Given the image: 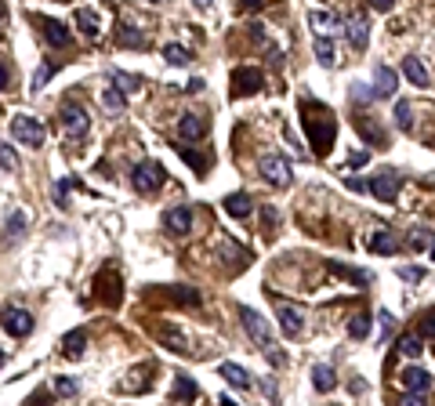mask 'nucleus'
<instances>
[{
  "mask_svg": "<svg viewBox=\"0 0 435 406\" xmlns=\"http://www.w3.org/2000/svg\"><path fill=\"white\" fill-rule=\"evenodd\" d=\"M301 123H305V138H309L312 152H316V156H327L330 145H334V138H338V120H334V112H330L323 102L305 98V102H301Z\"/></svg>",
  "mask_w": 435,
  "mask_h": 406,
  "instance_id": "nucleus-1",
  "label": "nucleus"
},
{
  "mask_svg": "<svg viewBox=\"0 0 435 406\" xmlns=\"http://www.w3.org/2000/svg\"><path fill=\"white\" fill-rule=\"evenodd\" d=\"M239 320H243V330H247V337L254 341L258 348H265V352H272V330H268V320L261 312H254V309H247L243 304L239 309Z\"/></svg>",
  "mask_w": 435,
  "mask_h": 406,
  "instance_id": "nucleus-2",
  "label": "nucleus"
},
{
  "mask_svg": "<svg viewBox=\"0 0 435 406\" xmlns=\"http://www.w3.org/2000/svg\"><path fill=\"white\" fill-rule=\"evenodd\" d=\"M11 134H15L22 145H33V149H40L44 138H47L44 123L33 120V117H22V112H15V117H11Z\"/></svg>",
  "mask_w": 435,
  "mask_h": 406,
  "instance_id": "nucleus-3",
  "label": "nucleus"
},
{
  "mask_svg": "<svg viewBox=\"0 0 435 406\" xmlns=\"http://www.w3.org/2000/svg\"><path fill=\"white\" fill-rule=\"evenodd\" d=\"M163 174H167V171H163L156 160H142V163L131 171V185L138 189V193L149 196V193H156V189L163 185Z\"/></svg>",
  "mask_w": 435,
  "mask_h": 406,
  "instance_id": "nucleus-4",
  "label": "nucleus"
},
{
  "mask_svg": "<svg viewBox=\"0 0 435 406\" xmlns=\"http://www.w3.org/2000/svg\"><path fill=\"white\" fill-rule=\"evenodd\" d=\"M265 87V76L261 69H254V66H239L233 69V98H243V95H258Z\"/></svg>",
  "mask_w": 435,
  "mask_h": 406,
  "instance_id": "nucleus-5",
  "label": "nucleus"
},
{
  "mask_svg": "<svg viewBox=\"0 0 435 406\" xmlns=\"http://www.w3.org/2000/svg\"><path fill=\"white\" fill-rule=\"evenodd\" d=\"M62 127H66L73 138H84L87 134V112H84L80 102H73V98L62 102Z\"/></svg>",
  "mask_w": 435,
  "mask_h": 406,
  "instance_id": "nucleus-6",
  "label": "nucleus"
},
{
  "mask_svg": "<svg viewBox=\"0 0 435 406\" xmlns=\"http://www.w3.org/2000/svg\"><path fill=\"white\" fill-rule=\"evenodd\" d=\"M399 185H403V178H399V171H381V174H374V182H370V193H374L381 203H392L395 196H399Z\"/></svg>",
  "mask_w": 435,
  "mask_h": 406,
  "instance_id": "nucleus-7",
  "label": "nucleus"
},
{
  "mask_svg": "<svg viewBox=\"0 0 435 406\" xmlns=\"http://www.w3.org/2000/svg\"><path fill=\"white\" fill-rule=\"evenodd\" d=\"M0 323H4V330L11 337H30L33 334V315L25 309H4L0 312Z\"/></svg>",
  "mask_w": 435,
  "mask_h": 406,
  "instance_id": "nucleus-8",
  "label": "nucleus"
},
{
  "mask_svg": "<svg viewBox=\"0 0 435 406\" xmlns=\"http://www.w3.org/2000/svg\"><path fill=\"white\" fill-rule=\"evenodd\" d=\"M261 174H265L272 185H290V163H287L283 156H276V152L261 156Z\"/></svg>",
  "mask_w": 435,
  "mask_h": 406,
  "instance_id": "nucleus-9",
  "label": "nucleus"
},
{
  "mask_svg": "<svg viewBox=\"0 0 435 406\" xmlns=\"http://www.w3.org/2000/svg\"><path fill=\"white\" fill-rule=\"evenodd\" d=\"M163 228H167L171 236H185L189 228H193V211L189 207H171L163 214Z\"/></svg>",
  "mask_w": 435,
  "mask_h": 406,
  "instance_id": "nucleus-10",
  "label": "nucleus"
},
{
  "mask_svg": "<svg viewBox=\"0 0 435 406\" xmlns=\"http://www.w3.org/2000/svg\"><path fill=\"white\" fill-rule=\"evenodd\" d=\"M355 131L363 134V142H366V145L385 149V131H381V127L374 123V117H370V112H360V117H355Z\"/></svg>",
  "mask_w": 435,
  "mask_h": 406,
  "instance_id": "nucleus-11",
  "label": "nucleus"
},
{
  "mask_svg": "<svg viewBox=\"0 0 435 406\" xmlns=\"http://www.w3.org/2000/svg\"><path fill=\"white\" fill-rule=\"evenodd\" d=\"M178 134H182V142H200V138L207 134V123H203V117H196V112H185V117L178 120Z\"/></svg>",
  "mask_w": 435,
  "mask_h": 406,
  "instance_id": "nucleus-12",
  "label": "nucleus"
},
{
  "mask_svg": "<svg viewBox=\"0 0 435 406\" xmlns=\"http://www.w3.org/2000/svg\"><path fill=\"white\" fill-rule=\"evenodd\" d=\"M309 22L316 25V33H319V36H327V33H344V22L334 15V11H312Z\"/></svg>",
  "mask_w": 435,
  "mask_h": 406,
  "instance_id": "nucleus-13",
  "label": "nucleus"
},
{
  "mask_svg": "<svg viewBox=\"0 0 435 406\" xmlns=\"http://www.w3.org/2000/svg\"><path fill=\"white\" fill-rule=\"evenodd\" d=\"M344 33H349V40H352V47H355V51H366L370 25H366V19H363V15H355V19L344 22Z\"/></svg>",
  "mask_w": 435,
  "mask_h": 406,
  "instance_id": "nucleus-14",
  "label": "nucleus"
},
{
  "mask_svg": "<svg viewBox=\"0 0 435 406\" xmlns=\"http://www.w3.org/2000/svg\"><path fill=\"white\" fill-rule=\"evenodd\" d=\"M276 320H279V330H283L287 337H298L301 334V312L290 309V304H279L276 309Z\"/></svg>",
  "mask_w": 435,
  "mask_h": 406,
  "instance_id": "nucleus-15",
  "label": "nucleus"
},
{
  "mask_svg": "<svg viewBox=\"0 0 435 406\" xmlns=\"http://www.w3.org/2000/svg\"><path fill=\"white\" fill-rule=\"evenodd\" d=\"M40 29H44V40H47L51 47H66V44L73 40L69 29H66L62 22H55V19H44V22H40Z\"/></svg>",
  "mask_w": 435,
  "mask_h": 406,
  "instance_id": "nucleus-16",
  "label": "nucleus"
},
{
  "mask_svg": "<svg viewBox=\"0 0 435 406\" xmlns=\"http://www.w3.org/2000/svg\"><path fill=\"white\" fill-rule=\"evenodd\" d=\"M217 374H222L233 388H250L254 385V377L243 370V366H236V363H222V366H217Z\"/></svg>",
  "mask_w": 435,
  "mask_h": 406,
  "instance_id": "nucleus-17",
  "label": "nucleus"
},
{
  "mask_svg": "<svg viewBox=\"0 0 435 406\" xmlns=\"http://www.w3.org/2000/svg\"><path fill=\"white\" fill-rule=\"evenodd\" d=\"M395 91V73L388 66H377L374 69V98H392Z\"/></svg>",
  "mask_w": 435,
  "mask_h": 406,
  "instance_id": "nucleus-18",
  "label": "nucleus"
},
{
  "mask_svg": "<svg viewBox=\"0 0 435 406\" xmlns=\"http://www.w3.org/2000/svg\"><path fill=\"white\" fill-rule=\"evenodd\" d=\"M250 211H254V200L247 193L225 196V214H233V218H250Z\"/></svg>",
  "mask_w": 435,
  "mask_h": 406,
  "instance_id": "nucleus-19",
  "label": "nucleus"
},
{
  "mask_svg": "<svg viewBox=\"0 0 435 406\" xmlns=\"http://www.w3.org/2000/svg\"><path fill=\"white\" fill-rule=\"evenodd\" d=\"M399 381H403L410 392H428V385H432L428 370H421V366H406V370L399 374Z\"/></svg>",
  "mask_w": 435,
  "mask_h": 406,
  "instance_id": "nucleus-20",
  "label": "nucleus"
},
{
  "mask_svg": "<svg viewBox=\"0 0 435 406\" xmlns=\"http://www.w3.org/2000/svg\"><path fill=\"white\" fill-rule=\"evenodd\" d=\"M156 337H160L171 352H189V337L182 334V330H174V326H156Z\"/></svg>",
  "mask_w": 435,
  "mask_h": 406,
  "instance_id": "nucleus-21",
  "label": "nucleus"
},
{
  "mask_svg": "<svg viewBox=\"0 0 435 406\" xmlns=\"http://www.w3.org/2000/svg\"><path fill=\"white\" fill-rule=\"evenodd\" d=\"M174 149H178V156H182V160L189 163V167H193V171L200 174V178H203V174H207V167H211V160H207V156H203V152H196L193 145H174Z\"/></svg>",
  "mask_w": 435,
  "mask_h": 406,
  "instance_id": "nucleus-22",
  "label": "nucleus"
},
{
  "mask_svg": "<svg viewBox=\"0 0 435 406\" xmlns=\"http://www.w3.org/2000/svg\"><path fill=\"white\" fill-rule=\"evenodd\" d=\"M403 73H406V80H410L414 87H428V69L421 66V58H403Z\"/></svg>",
  "mask_w": 435,
  "mask_h": 406,
  "instance_id": "nucleus-23",
  "label": "nucleus"
},
{
  "mask_svg": "<svg viewBox=\"0 0 435 406\" xmlns=\"http://www.w3.org/2000/svg\"><path fill=\"white\" fill-rule=\"evenodd\" d=\"M316 58H319V66H338V47L330 44V36H316Z\"/></svg>",
  "mask_w": 435,
  "mask_h": 406,
  "instance_id": "nucleus-24",
  "label": "nucleus"
},
{
  "mask_svg": "<svg viewBox=\"0 0 435 406\" xmlns=\"http://www.w3.org/2000/svg\"><path fill=\"white\" fill-rule=\"evenodd\" d=\"M22 232H25V214L15 211V214L8 218V225H4V243H19Z\"/></svg>",
  "mask_w": 435,
  "mask_h": 406,
  "instance_id": "nucleus-25",
  "label": "nucleus"
},
{
  "mask_svg": "<svg viewBox=\"0 0 435 406\" xmlns=\"http://www.w3.org/2000/svg\"><path fill=\"white\" fill-rule=\"evenodd\" d=\"M370 250H374V254H395V250H399V243H395L392 232H385V228H381V232L370 236Z\"/></svg>",
  "mask_w": 435,
  "mask_h": 406,
  "instance_id": "nucleus-26",
  "label": "nucleus"
},
{
  "mask_svg": "<svg viewBox=\"0 0 435 406\" xmlns=\"http://www.w3.org/2000/svg\"><path fill=\"white\" fill-rule=\"evenodd\" d=\"M312 385H316V392H334L338 374L330 370V366H316V370H312Z\"/></svg>",
  "mask_w": 435,
  "mask_h": 406,
  "instance_id": "nucleus-27",
  "label": "nucleus"
},
{
  "mask_svg": "<svg viewBox=\"0 0 435 406\" xmlns=\"http://www.w3.org/2000/svg\"><path fill=\"white\" fill-rule=\"evenodd\" d=\"M76 25H80V29H84V36H98L102 33V25H98V15H95V11H87V8H80V11H76Z\"/></svg>",
  "mask_w": 435,
  "mask_h": 406,
  "instance_id": "nucleus-28",
  "label": "nucleus"
},
{
  "mask_svg": "<svg viewBox=\"0 0 435 406\" xmlns=\"http://www.w3.org/2000/svg\"><path fill=\"white\" fill-rule=\"evenodd\" d=\"M102 106H106L113 117H120L124 112V91L120 87H102Z\"/></svg>",
  "mask_w": 435,
  "mask_h": 406,
  "instance_id": "nucleus-29",
  "label": "nucleus"
},
{
  "mask_svg": "<svg viewBox=\"0 0 435 406\" xmlns=\"http://www.w3.org/2000/svg\"><path fill=\"white\" fill-rule=\"evenodd\" d=\"M84 345H87V330H73V334H66V341H62V352L76 359V355L84 352Z\"/></svg>",
  "mask_w": 435,
  "mask_h": 406,
  "instance_id": "nucleus-30",
  "label": "nucleus"
},
{
  "mask_svg": "<svg viewBox=\"0 0 435 406\" xmlns=\"http://www.w3.org/2000/svg\"><path fill=\"white\" fill-rule=\"evenodd\" d=\"M395 127H399V131H410V127H414L410 102H395Z\"/></svg>",
  "mask_w": 435,
  "mask_h": 406,
  "instance_id": "nucleus-31",
  "label": "nucleus"
},
{
  "mask_svg": "<svg viewBox=\"0 0 435 406\" xmlns=\"http://www.w3.org/2000/svg\"><path fill=\"white\" fill-rule=\"evenodd\" d=\"M163 58H167L171 66H189V58H193V55H189L182 44H167V47H163Z\"/></svg>",
  "mask_w": 435,
  "mask_h": 406,
  "instance_id": "nucleus-32",
  "label": "nucleus"
},
{
  "mask_svg": "<svg viewBox=\"0 0 435 406\" xmlns=\"http://www.w3.org/2000/svg\"><path fill=\"white\" fill-rule=\"evenodd\" d=\"M120 44L124 47H145V36L134 29V25H120Z\"/></svg>",
  "mask_w": 435,
  "mask_h": 406,
  "instance_id": "nucleus-33",
  "label": "nucleus"
},
{
  "mask_svg": "<svg viewBox=\"0 0 435 406\" xmlns=\"http://www.w3.org/2000/svg\"><path fill=\"white\" fill-rule=\"evenodd\" d=\"M399 352L410 355V359H417V355H421V337L417 334H403L399 337Z\"/></svg>",
  "mask_w": 435,
  "mask_h": 406,
  "instance_id": "nucleus-34",
  "label": "nucleus"
},
{
  "mask_svg": "<svg viewBox=\"0 0 435 406\" xmlns=\"http://www.w3.org/2000/svg\"><path fill=\"white\" fill-rule=\"evenodd\" d=\"M55 69H58L55 62H44V66H40V69L33 73V91H40V87H44V84L51 80V76H55Z\"/></svg>",
  "mask_w": 435,
  "mask_h": 406,
  "instance_id": "nucleus-35",
  "label": "nucleus"
},
{
  "mask_svg": "<svg viewBox=\"0 0 435 406\" xmlns=\"http://www.w3.org/2000/svg\"><path fill=\"white\" fill-rule=\"evenodd\" d=\"M330 272L334 276H344V279H352V283H370V276L360 272V269H344V265H330Z\"/></svg>",
  "mask_w": 435,
  "mask_h": 406,
  "instance_id": "nucleus-36",
  "label": "nucleus"
},
{
  "mask_svg": "<svg viewBox=\"0 0 435 406\" xmlns=\"http://www.w3.org/2000/svg\"><path fill=\"white\" fill-rule=\"evenodd\" d=\"M196 396V381H189L185 374L178 377V385H174V399H193Z\"/></svg>",
  "mask_w": 435,
  "mask_h": 406,
  "instance_id": "nucleus-37",
  "label": "nucleus"
},
{
  "mask_svg": "<svg viewBox=\"0 0 435 406\" xmlns=\"http://www.w3.org/2000/svg\"><path fill=\"white\" fill-rule=\"evenodd\" d=\"M349 334L352 337H366L370 334V315H352V320H349Z\"/></svg>",
  "mask_w": 435,
  "mask_h": 406,
  "instance_id": "nucleus-38",
  "label": "nucleus"
},
{
  "mask_svg": "<svg viewBox=\"0 0 435 406\" xmlns=\"http://www.w3.org/2000/svg\"><path fill=\"white\" fill-rule=\"evenodd\" d=\"M0 171H19V156L11 152V145H0Z\"/></svg>",
  "mask_w": 435,
  "mask_h": 406,
  "instance_id": "nucleus-39",
  "label": "nucleus"
},
{
  "mask_svg": "<svg viewBox=\"0 0 435 406\" xmlns=\"http://www.w3.org/2000/svg\"><path fill=\"white\" fill-rule=\"evenodd\" d=\"M174 290V301H182V304H200V294L193 287H171Z\"/></svg>",
  "mask_w": 435,
  "mask_h": 406,
  "instance_id": "nucleus-40",
  "label": "nucleus"
},
{
  "mask_svg": "<svg viewBox=\"0 0 435 406\" xmlns=\"http://www.w3.org/2000/svg\"><path fill=\"white\" fill-rule=\"evenodd\" d=\"M113 80L120 84V91H134V87L142 84V80H138V76H127V73H120V69H113Z\"/></svg>",
  "mask_w": 435,
  "mask_h": 406,
  "instance_id": "nucleus-41",
  "label": "nucleus"
},
{
  "mask_svg": "<svg viewBox=\"0 0 435 406\" xmlns=\"http://www.w3.org/2000/svg\"><path fill=\"white\" fill-rule=\"evenodd\" d=\"M395 406H428V396L425 392H406V396H399Z\"/></svg>",
  "mask_w": 435,
  "mask_h": 406,
  "instance_id": "nucleus-42",
  "label": "nucleus"
},
{
  "mask_svg": "<svg viewBox=\"0 0 435 406\" xmlns=\"http://www.w3.org/2000/svg\"><path fill=\"white\" fill-rule=\"evenodd\" d=\"M55 392H58V396H76V392H80V385H76L73 377H58V381H55Z\"/></svg>",
  "mask_w": 435,
  "mask_h": 406,
  "instance_id": "nucleus-43",
  "label": "nucleus"
},
{
  "mask_svg": "<svg viewBox=\"0 0 435 406\" xmlns=\"http://www.w3.org/2000/svg\"><path fill=\"white\" fill-rule=\"evenodd\" d=\"M417 337H421V341H425V337H435V312L421 320V326H417Z\"/></svg>",
  "mask_w": 435,
  "mask_h": 406,
  "instance_id": "nucleus-44",
  "label": "nucleus"
},
{
  "mask_svg": "<svg viewBox=\"0 0 435 406\" xmlns=\"http://www.w3.org/2000/svg\"><path fill=\"white\" fill-rule=\"evenodd\" d=\"M352 98H355V102H374V87H363V84H352Z\"/></svg>",
  "mask_w": 435,
  "mask_h": 406,
  "instance_id": "nucleus-45",
  "label": "nucleus"
},
{
  "mask_svg": "<svg viewBox=\"0 0 435 406\" xmlns=\"http://www.w3.org/2000/svg\"><path fill=\"white\" fill-rule=\"evenodd\" d=\"M344 185H349L352 193H370V182H363V178H355V174L344 178Z\"/></svg>",
  "mask_w": 435,
  "mask_h": 406,
  "instance_id": "nucleus-46",
  "label": "nucleus"
},
{
  "mask_svg": "<svg viewBox=\"0 0 435 406\" xmlns=\"http://www.w3.org/2000/svg\"><path fill=\"white\" fill-rule=\"evenodd\" d=\"M428 239H432V236H428V232H421V228H417V232H414V239H410V243H414V247L421 250V247H425V243H428Z\"/></svg>",
  "mask_w": 435,
  "mask_h": 406,
  "instance_id": "nucleus-47",
  "label": "nucleus"
},
{
  "mask_svg": "<svg viewBox=\"0 0 435 406\" xmlns=\"http://www.w3.org/2000/svg\"><path fill=\"white\" fill-rule=\"evenodd\" d=\"M370 156H366V152H352V156H349V163H352V167H360V163H366Z\"/></svg>",
  "mask_w": 435,
  "mask_h": 406,
  "instance_id": "nucleus-48",
  "label": "nucleus"
},
{
  "mask_svg": "<svg viewBox=\"0 0 435 406\" xmlns=\"http://www.w3.org/2000/svg\"><path fill=\"white\" fill-rule=\"evenodd\" d=\"M399 276H403V279H421V276H425V272H421V269H403Z\"/></svg>",
  "mask_w": 435,
  "mask_h": 406,
  "instance_id": "nucleus-49",
  "label": "nucleus"
},
{
  "mask_svg": "<svg viewBox=\"0 0 435 406\" xmlns=\"http://www.w3.org/2000/svg\"><path fill=\"white\" fill-rule=\"evenodd\" d=\"M185 91H203V80H200V76H196V80H189Z\"/></svg>",
  "mask_w": 435,
  "mask_h": 406,
  "instance_id": "nucleus-50",
  "label": "nucleus"
},
{
  "mask_svg": "<svg viewBox=\"0 0 435 406\" xmlns=\"http://www.w3.org/2000/svg\"><path fill=\"white\" fill-rule=\"evenodd\" d=\"M8 87V66H0V91Z\"/></svg>",
  "mask_w": 435,
  "mask_h": 406,
  "instance_id": "nucleus-51",
  "label": "nucleus"
},
{
  "mask_svg": "<svg viewBox=\"0 0 435 406\" xmlns=\"http://www.w3.org/2000/svg\"><path fill=\"white\" fill-rule=\"evenodd\" d=\"M222 406H236V403H233V399H228V396H225V399H222Z\"/></svg>",
  "mask_w": 435,
  "mask_h": 406,
  "instance_id": "nucleus-52",
  "label": "nucleus"
},
{
  "mask_svg": "<svg viewBox=\"0 0 435 406\" xmlns=\"http://www.w3.org/2000/svg\"><path fill=\"white\" fill-rule=\"evenodd\" d=\"M432 258H435V247H432Z\"/></svg>",
  "mask_w": 435,
  "mask_h": 406,
  "instance_id": "nucleus-53",
  "label": "nucleus"
},
{
  "mask_svg": "<svg viewBox=\"0 0 435 406\" xmlns=\"http://www.w3.org/2000/svg\"><path fill=\"white\" fill-rule=\"evenodd\" d=\"M0 363H4V355H0Z\"/></svg>",
  "mask_w": 435,
  "mask_h": 406,
  "instance_id": "nucleus-54",
  "label": "nucleus"
}]
</instances>
